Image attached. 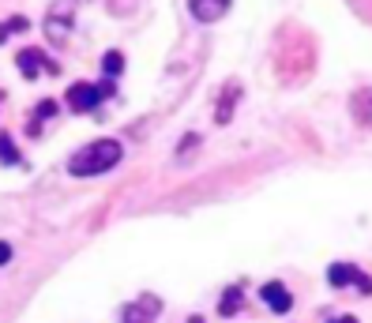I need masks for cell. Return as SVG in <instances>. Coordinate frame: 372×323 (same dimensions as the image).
I'll return each instance as SVG.
<instances>
[{"label":"cell","mask_w":372,"mask_h":323,"mask_svg":"<svg viewBox=\"0 0 372 323\" xmlns=\"http://www.w3.org/2000/svg\"><path fill=\"white\" fill-rule=\"evenodd\" d=\"M121 158H124V147L117 140H94L68 158V173L72 177H98V173H109Z\"/></svg>","instance_id":"1"},{"label":"cell","mask_w":372,"mask_h":323,"mask_svg":"<svg viewBox=\"0 0 372 323\" xmlns=\"http://www.w3.org/2000/svg\"><path fill=\"white\" fill-rule=\"evenodd\" d=\"M113 94V87H94V83H72L68 87V94H65V102H68V109H75V113H91V109H98L102 106V98H109Z\"/></svg>","instance_id":"2"},{"label":"cell","mask_w":372,"mask_h":323,"mask_svg":"<svg viewBox=\"0 0 372 323\" xmlns=\"http://www.w3.org/2000/svg\"><path fill=\"white\" fill-rule=\"evenodd\" d=\"M15 64H19V71L27 79H38V76H42V68L49 71V76H60V64H53L42 49H19V53H15Z\"/></svg>","instance_id":"3"},{"label":"cell","mask_w":372,"mask_h":323,"mask_svg":"<svg viewBox=\"0 0 372 323\" xmlns=\"http://www.w3.org/2000/svg\"><path fill=\"white\" fill-rule=\"evenodd\" d=\"M75 4H79V0H53V8H49V23H45V30H49L53 42L68 34V23H72V8H75Z\"/></svg>","instance_id":"4"},{"label":"cell","mask_w":372,"mask_h":323,"mask_svg":"<svg viewBox=\"0 0 372 323\" xmlns=\"http://www.w3.org/2000/svg\"><path fill=\"white\" fill-rule=\"evenodd\" d=\"M259 297H264V304L271 312H279V316L294 309V297H290V289L282 286V282H264V286H259Z\"/></svg>","instance_id":"5"},{"label":"cell","mask_w":372,"mask_h":323,"mask_svg":"<svg viewBox=\"0 0 372 323\" xmlns=\"http://www.w3.org/2000/svg\"><path fill=\"white\" fill-rule=\"evenodd\" d=\"M188 12L200 23H215L229 12V0H188Z\"/></svg>","instance_id":"6"},{"label":"cell","mask_w":372,"mask_h":323,"mask_svg":"<svg viewBox=\"0 0 372 323\" xmlns=\"http://www.w3.org/2000/svg\"><path fill=\"white\" fill-rule=\"evenodd\" d=\"M158 316V297H143L139 304H128L121 312V323H150Z\"/></svg>","instance_id":"7"},{"label":"cell","mask_w":372,"mask_h":323,"mask_svg":"<svg viewBox=\"0 0 372 323\" xmlns=\"http://www.w3.org/2000/svg\"><path fill=\"white\" fill-rule=\"evenodd\" d=\"M241 304H244V289L241 286H229L222 293V304H218V316H237Z\"/></svg>","instance_id":"8"},{"label":"cell","mask_w":372,"mask_h":323,"mask_svg":"<svg viewBox=\"0 0 372 323\" xmlns=\"http://www.w3.org/2000/svg\"><path fill=\"white\" fill-rule=\"evenodd\" d=\"M353 274H358V267H350V263H331V267H327V282L335 289H342V286H350V282H353Z\"/></svg>","instance_id":"9"},{"label":"cell","mask_w":372,"mask_h":323,"mask_svg":"<svg viewBox=\"0 0 372 323\" xmlns=\"http://www.w3.org/2000/svg\"><path fill=\"white\" fill-rule=\"evenodd\" d=\"M353 117L372 128V91H361L358 98H353Z\"/></svg>","instance_id":"10"},{"label":"cell","mask_w":372,"mask_h":323,"mask_svg":"<svg viewBox=\"0 0 372 323\" xmlns=\"http://www.w3.org/2000/svg\"><path fill=\"white\" fill-rule=\"evenodd\" d=\"M102 71H106V79H117L124 71V53L121 49H109L106 56H102Z\"/></svg>","instance_id":"11"},{"label":"cell","mask_w":372,"mask_h":323,"mask_svg":"<svg viewBox=\"0 0 372 323\" xmlns=\"http://www.w3.org/2000/svg\"><path fill=\"white\" fill-rule=\"evenodd\" d=\"M237 91H241L237 83H229V87H226L222 106H218V113H215V120H218V124H229V113H233V98H237Z\"/></svg>","instance_id":"12"},{"label":"cell","mask_w":372,"mask_h":323,"mask_svg":"<svg viewBox=\"0 0 372 323\" xmlns=\"http://www.w3.org/2000/svg\"><path fill=\"white\" fill-rule=\"evenodd\" d=\"M0 162H4V166H19V151H15L8 132H0Z\"/></svg>","instance_id":"13"},{"label":"cell","mask_w":372,"mask_h":323,"mask_svg":"<svg viewBox=\"0 0 372 323\" xmlns=\"http://www.w3.org/2000/svg\"><path fill=\"white\" fill-rule=\"evenodd\" d=\"M12 30H30V19H23V15H15V19L0 23V45L8 42V34H12Z\"/></svg>","instance_id":"14"},{"label":"cell","mask_w":372,"mask_h":323,"mask_svg":"<svg viewBox=\"0 0 372 323\" xmlns=\"http://www.w3.org/2000/svg\"><path fill=\"white\" fill-rule=\"evenodd\" d=\"M53 113H57V102H53V98H45L42 106H38L34 117H38V120H45V117H53Z\"/></svg>","instance_id":"15"},{"label":"cell","mask_w":372,"mask_h":323,"mask_svg":"<svg viewBox=\"0 0 372 323\" xmlns=\"http://www.w3.org/2000/svg\"><path fill=\"white\" fill-rule=\"evenodd\" d=\"M353 282H358V289H361V293H372V278H369L365 271H358V274H353Z\"/></svg>","instance_id":"16"},{"label":"cell","mask_w":372,"mask_h":323,"mask_svg":"<svg viewBox=\"0 0 372 323\" xmlns=\"http://www.w3.org/2000/svg\"><path fill=\"white\" fill-rule=\"evenodd\" d=\"M8 260H12V245H8V241H0V267H4Z\"/></svg>","instance_id":"17"},{"label":"cell","mask_w":372,"mask_h":323,"mask_svg":"<svg viewBox=\"0 0 372 323\" xmlns=\"http://www.w3.org/2000/svg\"><path fill=\"white\" fill-rule=\"evenodd\" d=\"M327 323H358L353 316H342V320H327Z\"/></svg>","instance_id":"18"}]
</instances>
